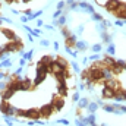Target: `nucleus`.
Instances as JSON below:
<instances>
[{
    "label": "nucleus",
    "mask_w": 126,
    "mask_h": 126,
    "mask_svg": "<svg viewBox=\"0 0 126 126\" xmlns=\"http://www.w3.org/2000/svg\"><path fill=\"white\" fill-rule=\"evenodd\" d=\"M53 111H54V106H53V103H50V104H44V106L40 109V114H41L44 119L50 117V116L53 114Z\"/></svg>",
    "instance_id": "f257e3e1"
},
{
    "label": "nucleus",
    "mask_w": 126,
    "mask_h": 126,
    "mask_svg": "<svg viewBox=\"0 0 126 126\" xmlns=\"http://www.w3.org/2000/svg\"><path fill=\"white\" fill-rule=\"evenodd\" d=\"M113 13H114V16H116L117 19L125 21V19H126V3H120V4H119V7H117Z\"/></svg>",
    "instance_id": "f03ea898"
},
{
    "label": "nucleus",
    "mask_w": 126,
    "mask_h": 126,
    "mask_svg": "<svg viewBox=\"0 0 126 126\" xmlns=\"http://www.w3.org/2000/svg\"><path fill=\"white\" fill-rule=\"evenodd\" d=\"M101 95H103V98H104V100H111V98H114V95H116V91H114L111 87H106V85H104Z\"/></svg>",
    "instance_id": "7ed1b4c3"
},
{
    "label": "nucleus",
    "mask_w": 126,
    "mask_h": 126,
    "mask_svg": "<svg viewBox=\"0 0 126 126\" xmlns=\"http://www.w3.org/2000/svg\"><path fill=\"white\" fill-rule=\"evenodd\" d=\"M51 103H53V106H54V110H56V111H60L63 107H64V98H63L62 95L54 97Z\"/></svg>",
    "instance_id": "20e7f679"
},
{
    "label": "nucleus",
    "mask_w": 126,
    "mask_h": 126,
    "mask_svg": "<svg viewBox=\"0 0 126 126\" xmlns=\"http://www.w3.org/2000/svg\"><path fill=\"white\" fill-rule=\"evenodd\" d=\"M119 4H120L119 0H107V1L104 3V7H106L109 12H114V10L119 7Z\"/></svg>",
    "instance_id": "39448f33"
},
{
    "label": "nucleus",
    "mask_w": 126,
    "mask_h": 126,
    "mask_svg": "<svg viewBox=\"0 0 126 126\" xmlns=\"http://www.w3.org/2000/svg\"><path fill=\"white\" fill-rule=\"evenodd\" d=\"M40 110L38 109H30V110H25V117L28 119H32V120H38L40 117Z\"/></svg>",
    "instance_id": "423d86ee"
},
{
    "label": "nucleus",
    "mask_w": 126,
    "mask_h": 126,
    "mask_svg": "<svg viewBox=\"0 0 126 126\" xmlns=\"http://www.w3.org/2000/svg\"><path fill=\"white\" fill-rule=\"evenodd\" d=\"M78 7L81 9V10H84V12H87V13H94V7H93V4H90L88 1H79L78 3Z\"/></svg>",
    "instance_id": "0eeeda50"
},
{
    "label": "nucleus",
    "mask_w": 126,
    "mask_h": 126,
    "mask_svg": "<svg viewBox=\"0 0 126 126\" xmlns=\"http://www.w3.org/2000/svg\"><path fill=\"white\" fill-rule=\"evenodd\" d=\"M76 41H78V38H76V34H70L67 38H66V47H75V44H76Z\"/></svg>",
    "instance_id": "6e6552de"
},
{
    "label": "nucleus",
    "mask_w": 126,
    "mask_h": 126,
    "mask_svg": "<svg viewBox=\"0 0 126 126\" xmlns=\"http://www.w3.org/2000/svg\"><path fill=\"white\" fill-rule=\"evenodd\" d=\"M75 47H76L78 51H85V50L90 47V44H88L87 41H84V40H78L76 44H75Z\"/></svg>",
    "instance_id": "1a4fd4ad"
},
{
    "label": "nucleus",
    "mask_w": 126,
    "mask_h": 126,
    "mask_svg": "<svg viewBox=\"0 0 126 126\" xmlns=\"http://www.w3.org/2000/svg\"><path fill=\"white\" fill-rule=\"evenodd\" d=\"M0 31H1V34H4V35H6V37L10 40V41H15V40H16V35H15V32L12 31V30H6V28H1Z\"/></svg>",
    "instance_id": "9d476101"
},
{
    "label": "nucleus",
    "mask_w": 126,
    "mask_h": 126,
    "mask_svg": "<svg viewBox=\"0 0 126 126\" xmlns=\"http://www.w3.org/2000/svg\"><path fill=\"white\" fill-rule=\"evenodd\" d=\"M85 120H87V125H90V126L95 125V122H97V114H95V113H90V114L85 117Z\"/></svg>",
    "instance_id": "9b49d317"
},
{
    "label": "nucleus",
    "mask_w": 126,
    "mask_h": 126,
    "mask_svg": "<svg viewBox=\"0 0 126 126\" xmlns=\"http://www.w3.org/2000/svg\"><path fill=\"white\" fill-rule=\"evenodd\" d=\"M100 35H101V40H103V43H104V44H110V43H111V35H110V34H107V31L100 32Z\"/></svg>",
    "instance_id": "f8f14e48"
},
{
    "label": "nucleus",
    "mask_w": 126,
    "mask_h": 126,
    "mask_svg": "<svg viewBox=\"0 0 126 126\" xmlns=\"http://www.w3.org/2000/svg\"><path fill=\"white\" fill-rule=\"evenodd\" d=\"M98 107H100V106H98V104H97L95 101H93V103L90 101V104L87 106V110H88V113H97Z\"/></svg>",
    "instance_id": "ddd939ff"
},
{
    "label": "nucleus",
    "mask_w": 126,
    "mask_h": 126,
    "mask_svg": "<svg viewBox=\"0 0 126 126\" xmlns=\"http://www.w3.org/2000/svg\"><path fill=\"white\" fill-rule=\"evenodd\" d=\"M88 104H90V100H88V98H85V97H84V98H79V101H78V109H81V110H82V109H87Z\"/></svg>",
    "instance_id": "4468645a"
},
{
    "label": "nucleus",
    "mask_w": 126,
    "mask_h": 126,
    "mask_svg": "<svg viewBox=\"0 0 126 126\" xmlns=\"http://www.w3.org/2000/svg\"><path fill=\"white\" fill-rule=\"evenodd\" d=\"M13 94H15L13 91H10L9 88H6L4 91H1V100H6V101H7V100H9V98H10Z\"/></svg>",
    "instance_id": "2eb2a0df"
},
{
    "label": "nucleus",
    "mask_w": 126,
    "mask_h": 126,
    "mask_svg": "<svg viewBox=\"0 0 126 126\" xmlns=\"http://www.w3.org/2000/svg\"><path fill=\"white\" fill-rule=\"evenodd\" d=\"M116 53V47H114V44L113 43H110L109 46H107V50H106V54H109V56H113Z\"/></svg>",
    "instance_id": "dca6fc26"
},
{
    "label": "nucleus",
    "mask_w": 126,
    "mask_h": 126,
    "mask_svg": "<svg viewBox=\"0 0 126 126\" xmlns=\"http://www.w3.org/2000/svg\"><path fill=\"white\" fill-rule=\"evenodd\" d=\"M54 25H59V27H64L66 25V16L62 15L59 19H54Z\"/></svg>",
    "instance_id": "f3484780"
},
{
    "label": "nucleus",
    "mask_w": 126,
    "mask_h": 126,
    "mask_svg": "<svg viewBox=\"0 0 126 126\" xmlns=\"http://www.w3.org/2000/svg\"><path fill=\"white\" fill-rule=\"evenodd\" d=\"M12 66V62H10V59H3V60H0V69L1 67H10Z\"/></svg>",
    "instance_id": "a211bd4d"
},
{
    "label": "nucleus",
    "mask_w": 126,
    "mask_h": 126,
    "mask_svg": "<svg viewBox=\"0 0 126 126\" xmlns=\"http://www.w3.org/2000/svg\"><path fill=\"white\" fill-rule=\"evenodd\" d=\"M60 32H62V35L64 37V38H67V37L72 34V31H70L67 27H60Z\"/></svg>",
    "instance_id": "6ab92c4d"
},
{
    "label": "nucleus",
    "mask_w": 126,
    "mask_h": 126,
    "mask_svg": "<svg viewBox=\"0 0 126 126\" xmlns=\"http://www.w3.org/2000/svg\"><path fill=\"white\" fill-rule=\"evenodd\" d=\"M67 4H69V9H72V10H78L79 7H78V1H75V0H67Z\"/></svg>",
    "instance_id": "aec40b11"
},
{
    "label": "nucleus",
    "mask_w": 126,
    "mask_h": 126,
    "mask_svg": "<svg viewBox=\"0 0 126 126\" xmlns=\"http://www.w3.org/2000/svg\"><path fill=\"white\" fill-rule=\"evenodd\" d=\"M32 54H34V50H30L28 53H22V51H21V56H22V59H25V60H31Z\"/></svg>",
    "instance_id": "412c9836"
},
{
    "label": "nucleus",
    "mask_w": 126,
    "mask_h": 126,
    "mask_svg": "<svg viewBox=\"0 0 126 126\" xmlns=\"http://www.w3.org/2000/svg\"><path fill=\"white\" fill-rule=\"evenodd\" d=\"M91 19H93V21H95V22H101V21H103V16H101V15H100V13H93V15H91Z\"/></svg>",
    "instance_id": "4be33fe9"
},
{
    "label": "nucleus",
    "mask_w": 126,
    "mask_h": 126,
    "mask_svg": "<svg viewBox=\"0 0 126 126\" xmlns=\"http://www.w3.org/2000/svg\"><path fill=\"white\" fill-rule=\"evenodd\" d=\"M41 13H43V10H38V12H32L31 15L28 16V19H30V21H31V19H37V18H38Z\"/></svg>",
    "instance_id": "5701e85b"
},
{
    "label": "nucleus",
    "mask_w": 126,
    "mask_h": 126,
    "mask_svg": "<svg viewBox=\"0 0 126 126\" xmlns=\"http://www.w3.org/2000/svg\"><path fill=\"white\" fill-rule=\"evenodd\" d=\"M4 120H6L7 126H13V116H6L4 114Z\"/></svg>",
    "instance_id": "b1692460"
},
{
    "label": "nucleus",
    "mask_w": 126,
    "mask_h": 126,
    "mask_svg": "<svg viewBox=\"0 0 126 126\" xmlns=\"http://www.w3.org/2000/svg\"><path fill=\"white\" fill-rule=\"evenodd\" d=\"M91 48H93V51H94V53H100V51L103 50V46H101V44H94Z\"/></svg>",
    "instance_id": "393cba45"
},
{
    "label": "nucleus",
    "mask_w": 126,
    "mask_h": 126,
    "mask_svg": "<svg viewBox=\"0 0 126 126\" xmlns=\"http://www.w3.org/2000/svg\"><path fill=\"white\" fill-rule=\"evenodd\" d=\"M70 66L73 67V70H75L76 73H79V72H81V67H79V64H78V62H72V63H70Z\"/></svg>",
    "instance_id": "a878e982"
},
{
    "label": "nucleus",
    "mask_w": 126,
    "mask_h": 126,
    "mask_svg": "<svg viewBox=\"0 0 126 126\" xmlns=\"http://www.w3.org/2000/svg\"><path fill=\"white\" fill-rule=\"evenodd\" d=\"M90 60H91V62H98V60H100V54H98V53L91 54V56H90Z\"/></svg>",
    "instance_id": "bb28decb"
},
{
    "label": "nucleus",
    "mask_w": 126,
    "mask_h": 126,
    "mask_svg": "<svg viewBox=\"0 0 126 126\" xmlns=\"http://www.w3.org/2000/svg\"><path fill=\"white\" fill-rule=\"evenodd\" d=\"M6 88H7V82H6L4 79H1V81H0V91H4Z\"/></svg>",
    "instance_id": "cd10ccee"
},
{
    "label": "nucleus",
    "mask_w": 126,
    "mask_h": 126,
    "mask_svg": "<svg viewBox=\"0 0 126 126\" xmlns=\"http://www.w3.org/2000/svg\"><path fill=\"white\" fill-rule=\"evenodd\" d=\"M64 4H66V3L60 0V1H59V3L56 4V7H57V10H63V9H64Z\"/></svg>",
    "instance_id": "c85d7f7f"
},
{
    "label": "nucleus",
    "mask_w": 126,
    "mask_h": 126,
    "mask_svg": "<svg viewBox=\"0 0 126 126\" xmlns=\"http://www.w3.org/2000/svg\"><path fill=\"white\" fill-rule=\"evenodd\" d=\"M57 123H59V125H63V126H67L69 125V120H67V119H59Z\"/></svg>",
    "instance_id": "c756f323"
},
{
    "label": "nucleus",
    "mask_w": 126,
    "mask_h": 126,
    "mask_svg": "<svg viewBox=\"0 0 126 126\" xmlns=\"http://www.w3.org/2000/svg\"><path fill=\"white\" fill-rule=\"evenodd\" d=\"M30 34H31L32 37H38V35L41 34V31H40V30H31V31H30Z\"/></svg>",
    "instance_id": "7c9ffc66"
},
{
    "label": "nucleus",
    "mask_w": 126,
    "mask_h": 126,
    "mask_svg": "<svg viewBox=\"0 0 126 126\" xmlns=\"http://www.w3.org/2000/svg\"><path fill=\"white\" fill-rule=\"evenodd\" d=\"M79 98H81V97H79V93H73V94H72V100H73V101H76V103H78V101H79Z\"/></svg>",
    "instance_id": "2f4dec72"
},
{
    "label": "nucleus",
    "mask_w": 126,
    "mask_h": 126,
    "mask_svg": "<svg viewBox=\"0 0 126 126\" xmlns=\"http://www.w3.org/2000/svg\"><path fill=\"white\" fill-rule=\"evenodd\" d=\"M59 16H62V10H56L53 13V19H59Z\"/></svg>",
    "instance_id": "473e14b6"
},
{
    "label": "nucleus",
    "mask_w": 126,
    "mask_h": 126,
    "mask_svg": "<svg viewBox=\"0 0 126 126\" xmlns=\"http://www.w3.org/2000/svg\"><path fill=\"white\" fill-rule=\"evenodd\" d=\"M40 44H41L43 47H48V46H50V41H48V40H41Z\"/></svg>",
    "instance_id": "72a5a7b5"
},
{
    "label": "nucleus",
    "mask_w": 126,
    "mask_h": 126,
    "mask_svg": "<svg viewBox=\"0 0 126 126\" xmlns=\"http://www.w3.org/2000/svg\"><path fill=\"white\" fill-rule=\"evenodd\" d=\"M114 25H116V27H123V25H125V22H123L122 19H116V22H114Z\"/></svg>",
    "instance_id": "f704fd0d"
},
{
    "label": "nucleus",
    "mask_w": 126,
    "mask_h": 126,
    "mask_svg": "<svg viewBox=\"0 0 126 126\" xmlns=\"http://www.w3.org/2000/svg\"><path fill=\"white\" fill-rule=\"evenodd\" d=\"M119 110H120V113H122V114H123V113H126V106L119 104Z\"/></svg>",
    "instance_id": "c9c22d12"
},
{
    "label": "nucleus",
    "mask_w": 126,
    "mask_h": 126,
    "mask_svg": "<svg viewBox=\"0 0 126 126\" xmlns=\"http://www.w3.org/2000/svg\"><path fill=\"white\" fill-rule=\"evenodd\" d=\"M28 21H30V19H28V16H25V15H24V16H21V22H24V24H25V22H28Z\"/></svg>",
    "instance_id": "e433bc0d"
},
{
    "label": "nucleus",
    "mask_w": 126,
    "mask_h": 126,
    "mask_svg": "<svg viewBox=\"0 0 126 126\" xmlns=\"http://www.w3.org/2000/svg\"><path fill=\"white\" fill-rule=\"evenodd\" d=\"M44 24H43V21L41 19H37V27H43Z\"/></svg>",
    "instance_id": "4c0bfd02"
},
{
    "label": "nucleus",
    "mask_w": 126,
    "mask_h": 126,
    "mask_svg": "<svg viewBox=\"0 0 126 126\" xmlns=\"http://www.w3.org/2000/svg\"><path fill=\"white\" fill-rule=\"evenodd\" d=\"M44 28H46V30H50V31H51V30H53V25H44Z\"/></svg>",
    "instance_id": "58836bf2"
},
{
    "label": "nucleus",
    "mask_w": 126,
    "mask_h": 126,
    "mask_svg": "<svg viewBox=\"0 0 126 126\" xmlns=\"http://www.w3.org/2000/svg\"><path fill=\"white\" fill-rule=\"evenodd\" d=\"M19 64H21V67H22V66H25V59H21V62H19Z\"/></svg>",
    "instance_id": "ea45409f"
},
{
    "label": "nucleus",
    "mask_w": 126,
    "mask_h": 126,
    "mask_svg": "<svg viewBox=\"0 0 126 126\" xmlns=\"http://www.w3.org/2000/svg\"><path fill=\"white\" fill-rule=\"evenodd\" d=\"M28 41H30V43H32V41H34V37H32L31 34H30V35H28Z\"/></svg>",
    "instance_id": "a19ab883"
},
{
    "label": "nucleus",
    "mask_w": 126,
    "mask_h": 126,
    "mask_svg": "<svg viewBox=\"0 0 126 126\" xmlns=\"http://www.w3.org/2000/svg\"><path fill=\"white\" fill-rule=\"evenodd\" d=\"M54 50H56V51H57V50H59V43H57V41H56V43H54Z\"/></svg>",
    "instance_id": "79ce46f5"
},
{
    "label": "nucleus",
    "mask_w": 126,
    "mask_h": 126,
    "mask_svg": "<svg viewBox=\"0 0 126 126\" xmlns=\"http://www.w3.org/2000/svg\"><path fill=\"white\" fill-rule=\"evenodd\" d=\"M97 126H107V125H104V123H103V125H97Z\"/></svg>",
    "instance_id": "37998d69"
},
{
    "label": "nucleus",
    "mask_w": 126,
    "mask_h": 126,
    "mask_svg": "<svg viewBox=\"0 0 126 126\" xmlns=\"http://www.w3.org/2000/svg\"><path fill=\"white\" fill-rule=\"evenodd\" d=\"M24 1H30V0H24Z\"/></svg>",
    "instance_id": "c03bdc74"
},
{
    "label": "nucleus",
    "mask_w": 126,
    "mask_h": 126,
    "mask_svg": "<svg viewBox=\"0 0 126 126\" xmlns=\"http://www.w3.org/2000/svg\"><path fill=\"white\" fill-rule=\"evenodd\" d=\"M0 25H1V19H0Z\"/></svg>",
    "instance_id": "a18cd8bd"
},
{
    "label": "nucleus",
    "mask_w": 126,
    "mask_h": 126,
    "mask_svg": "<svg viewBox=\"0 0 126 126\" xmlns=\"http://www.w3.org/2000/svg\"><path fill=\"white\" fill-rule=\"evenodd\" d=\"M0 7H1V3H0Z\"/></svg>",
    "instance_id": "49530a36"
},
{
    "label": "nucleus",
    "mask_w": 126,
    "mask_h": 126,
    "mask_svg": "<svg viewBox=\"0 0 126 126\" xmlns=\"http://www.w3.org/2000/svg\"><path fill=\"white\" fill-rule=\"evenodd\" d=\"M0 126H1V125H0Z\"/></svg>",
    "instance_id": "de8ad7c7"
}]
</instances>
